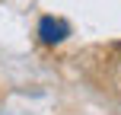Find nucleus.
I'll return each mask as SVG.
<instances>
[{
	"label": "nucleus",
	"mask_w": 121,
	"mask_h": 115,
	"mask_svg": "<svg viewBox=\"0 0 121 115\" xmlns=\"http://www.w3.org/2000/svg\"><path fill=\"white\" fill-rule=\"evenodd\" d=\"M115 51H121V42H115Z\"/></svg>",
	"instance_id": "obj_2"
},
{
	"label": "nucleus",
	"mask_w": 121,
	"mask_h": 115,
	"mask_svg": "<svg viewBox=\"0 0 121 115\" xmlns=\"http://www.w3.org/2000/svg\"><path fill=\"white\" fill-rule=\"evenodd\" d=\"M67 35H70V26H67L64 19L42 16V23H38V38H42L45 45H57V42H64Z\"/></svg>",
	"instance_id": "obj_1"
}]
</instances>
